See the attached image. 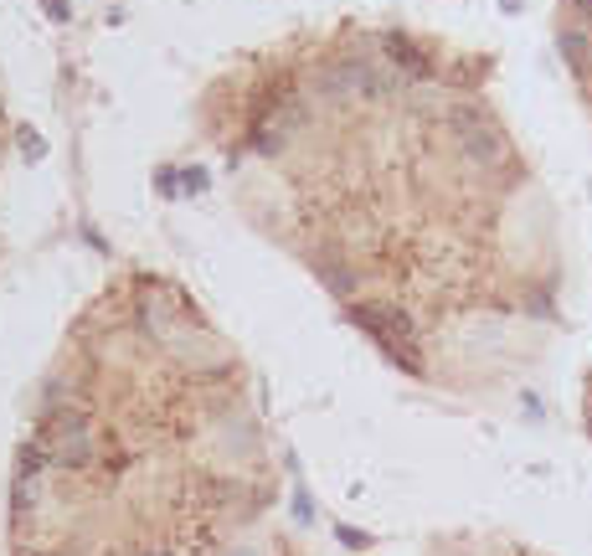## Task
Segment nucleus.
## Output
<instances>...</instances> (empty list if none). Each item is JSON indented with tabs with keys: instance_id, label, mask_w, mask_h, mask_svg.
Wrapping results in <instances>:
<instances>
[{
	"instance_id": "20e7f679",
	"label": "nucleus",
	"mask_w": 592,
	"mask_h": 556,
	"mask_svg": "<svg viewBox=\"0 0 592 556\" xmlns=\"http://www.w3.org/2000/svg\"><path fill=\"white\" fill-rule=\"evenodd\" d=\"M582 428H588V438H592V366H588V376H582Z\"/></svg>"
},
{
	"instance_id": "39448f33",
	"label": "nucleus",
	"mask_w": 592,
	"mask_h": 556,
	"mask_svg": "<svg viewBox=\"0 0 592 556\" xmlns=\"http://www.w3.org/2000/svg\"><path fill=\"white\" fill-rule=\"evenodd\" d=\"M443 556H485V552H479L474 541H453V546H449ZM500 556H531V552H500Z\"/></svg>"
},
{
	"instance_id": "f257e3e1",
	"label": "nucleus",
	"mask_w": 592,
	"mask_h": 556,
	"mask_svg": "<svg viewBox=\"0 0 592 556\" xmlns=\"http://www.w3.org/2000/svg\"><path fill=\"white\" fill-rule=\"evenodd\" d=\"M227 201L417 387L485 402L567 325L562 217L494 62L340 21L227 62L196 98Z\"/></svg>"
},
{
	"instance_id": "7ed1b4c3",
	"label": "nucleus",
	"mask_w": 592,
	"mask_h": 556,
	"mask_svg": "<svg viewBox=\"0 0 592 556\" xmlns=\"http://www.w3.org/2000/svg\"><path fill=\"white\" fill-rule=\"evenodd\" d=\"M556 52L592 119V0H556Z\"/></svg>"
},
{
	"instance_id": "423d86ee",
	"label": "nucleus",
	"mask_w": 592,
	"mask_h": 556,
	"mask_svg": "<svg viewBox=\"0 0 592 556\" xmlns=\"http://www.w3.org/2000/svg\"><path fill=\"white\" fill-rule=\"evenodd\" d=\"M5 144H11V119H5V98H0V165H5Z\"/></svg>"
},
{
	"instance_id": "f03ea898",
	"label": "nucleus",
	"mask_w": 592,
	"mask_h": 556,
	"mask_svg": "<svg viewBox=\"0 0 592 556\" xmlns=\"http://www.w3.org/2000/svg\"><path fill=\"white\" fill-rule=\"evenodd\" d=\"M237 340L170 273L67 320L11 469V556H305Z\"/></svg>"
}]
</instances>
